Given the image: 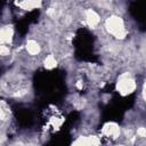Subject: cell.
<instances>
[{"mask_svg":"<svg viewBox=\"0 0 146 146\" xmlns=\"http://www.w3.org/2000/svg\"><path fill=\"white\" fill-rule=\"evenodd\" d=\"M105 29H106L108 34L113 35L114 38H116L119 40L124 39L127 36V33H128L123 19L116 15L110 16L105 21Z\"/></svg>","mask_w":146,"mask_h":146,"instance_id":"obj_1","label":"cell"},{"mask_svg":"<svg viewBox=\"0 0 146 146\" xmlns=\"http://www.w3.org/2000/svg\"><path fill=\"white\" fill-rule=\"evenodd\" d=\"M136 88H137V83H136L135 79L128 73L122 74L116 82V90L122 96H127V95L132 94L136 90Z\"/></svg>","mask_w":146,"mask_h":146,"instance_id":"obj_2","label":"cell"},{"mask_svg":"<svg viewBox=\"0 0 146 146\" xmlns=\"http://www.w3.org/2000/svg\"><path fill=\"white\" fill-rule=\"evenodd\" d=\"M103 135L111 139H116L120 136V127L114 122H108L103 127Z\"/></svg>","mask_w":146,"mask_h":146,"instance_id":"obj_3","label":"cell"},{"mask_svg":"<svg viewBox=\"0 0 146 146\" xmlns=\"http://www.w3.org/2000/svg\"><path fill=\"white\" fill-rule=\"evenodd\" d=\"M13 35H14V30L10 25H6L1 27L0 31V40L2 44H9L13 40Z\"/></svg>","mask_w":146,"mask_h":146,"instance_id":"obj_4","label":"cell"},{"mask_svg":"<svg viewBox=\"0 0 146 146\" xmlns=\"http://www.w3.org/2000/svg\"><path fill=\"white\" fill-rule=\"evenodd\" d=\"M84 17H86L87 23H88L89 26H91V27L97 26V25L99 24V22H100V17H99V15H98L94 9H88V10H86Z\"/></svg>","mask_w":146,"mask_h":146,"instance_id":"obj_5","label":"cell"},{"mask_svg":"<svg viewBox=\"0 0 146 146\" xmlns=\"http://www.w3.org/2000/svg\"><path fill=\"white\" fill-rule=\"evenodd\" d=\"M25 48H26V51H27L30 55H32V56L38 55V54L40 52V50H41L40 44H39L35 40H33V39H30V40L26 41Z\"/></svg>","mask_w":146,"mask_h":146,"instance_id":"obj_6","label":"cell"},{"mask_svg":"<svg viewBox=\"0 0 146 146\" xmlns=\"http://www.w3.org/2000/svg\"><path fill=\"white\" fill-rule=\"evenodd\" d=\"M17 5L25 10H31V9H35L41 7V2L40 1H23V2H17Z\"/></svg>","mask_w":146,"mask_h":146,"instance_id":"obj_7","label":"cell"},{"mask_svg":"<svg viewBox=\"0 0 146 146\" xmlns=\"http://www.w3.org/2000/svg\"><path fill=\"white\" fill-rule=\"evenodd\" d=\"M43 65H44V67L48 68V70H51V68L56 67L57 60H56L55 56H54V55H48V56L44 58V60H43Z\"/></svg>","mask_w":146,"mask_h":146,"instance_id":"obj_8","label":"cell"},{"mask_svg":"<svg viewBox=\"0 0 146 146\" xmlns=\"http://www.w3.org/2000/svg\"><path fill=\"white\" fill-rule=\"evenodd\" d=\"M72 146H94V145L90 140V137H80L73 143Z\"/></svg>","mask_w":146,"mask_h":146,"instance_id":"obj_9","label":"cell"},{"mask_svg":"<svg viewBox=\"0 0 146 146\" xmlns=\"http://www.w3.org/2000/svg\"><path fill=\"white\" fill-rule=\"evenodd\" d=\"M9 52H10V49H9V47L7 46V44H1L0 46V55L1 56H8L9 55Z\"/></svg>","mask_w":146,"mask_h":146,"instance_id":"obj_10","label":"cell"},{"mask_svg":"<svg viewBox=\"0 0 146 146\" xmlns=\"http://www.w3.org/2000/svg\"><path fill=\"white\" fill-rule=\"evenodd\" d=\"M137 136L140 137V138H146V128L145 127H139L136 131Z\"/></svg>","mask_w":146,"mask_h":146,"instance_id":"obj_11","label":"cell"},{"mask_svg":"<svg viewBox=\"0 0 146 146\" xmlns=\"http://www.w3.org/2000/svg\"><path fill=\"white\" fill-rule=\"evenodd\" d=\"M116 146H124V145H116Z\"/></svg>","mask_w":146,"mask_h":146,"instance_id":"obj_12","label":"cell"}]
</instances>
